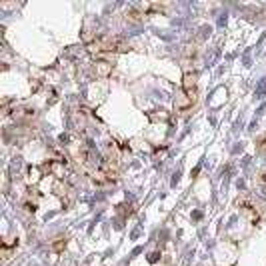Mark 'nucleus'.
Instances as JSON below:
<instances>
[{
  "label": "nucleus",
  "mask_w": 266,
  "mask_h": 266,
  "mask_svg": "<svg viewBox=\"0 0 266 266\" xmlns=\"http://www.w3.org/2000/svg\"><path fill=\"white\" fill-rule=\"evenodd\" d=\"M260 182L266 186V172H262V174H260Z\"/></svg>",
  "instance_id": "f8f14e48"
},
{
  "label": "nucleus",
  "mask_w": 266,
  "mask_h": 266,
  "mask_svg": "<svg viewBox=\"0 0 266 266\" xmlns=\"http://www.w3.org/2000/svg\"><path fill=\"white\" fill-rule=\"evenodd\" d=\"M112 62H108V60H96L94 64H92V70H94V74L96 76H100V78H108L110 74H112Z\"/></svg>",
  "instance_id": "423d86ee"
},
{
  "label": "nucleus",
  "mask_w": 266,
  "mask_h": 266,
  "mask_svg": "<svg viewBox=\"0 0 266 266\" xmlns=\"http://www.w3.org/2000/svg\"><path fill=\"white\" fill-rule=\"evenodd\" d=\"M192 104H194V102H192L184 92H180L178 96L174 98V108H176V110H188Z\"/></svg>",
  "instance_id": "0eeeda50"
},
{
  "label": "nucleus",
  "mask_w": 266,
  "mask_h": 266,
  "mask_svg": "<svg viewBox=\"0 0 266 266\" xmlns=\"http://www.w3.org/2000/svg\"><path fill=\"white\" fill-rule=\"evenodd\" d=\"M42 172L46 174H52L56 180H64L66 178V164L64 162H58V160H54V158H50V160H46L42 166Z\"/></svg>",
  "instance_id": "20e7f679"
},
{
  "label": "nucleus",
  "mask_w": 266,
  "mask_h": 266,
  "mask_svg": "<svg viewBox=\"0 0 266 266\" xmlns=\"http://www.w3.org/2000/svg\"><path fill=\"white\" fill-rule=\"evenodd\" d=\"M18 246V238H12V240H4L2 242V254H4V258H10L8 254H10V248H16Z\"/></svg>",
  "instance_id": "6e6552de"
},
{
  "label": "nucleus",
  "mask_w": 266,
  "mask_h": 266,
  "mask_svg": "<svg viewBox=\"0 0 266 266\" xmlns=\"http://www.w3.org/2000/svg\"><path fill=\"white\" fill-rule=\"evenodd\" d=\"M182 92L192 102H196V98H198V74L196 72H186L184 74V78H182Z\"/></svg>",
  "instance_id": "7ed1b4c3"
},
{
  "label": "nucleus",
  "mask_w": 266,
  "mask_h": 266,
  "mask_svg": "<svg viewBox=\"0 0 266 266\" xmlns=\"http://www.w3.org/2000/svg\"><path fill=\"white\" fill-rule=\"evenodd\" d=\"M66 248V238H56V242L52 244V250L54 252H62Z\"/></svg>",
  "instance_id": "1a4fd4ad"
},
{
  "label": "nucleus",
  "mask_w": 266,
  "mask_h": 266,
  "mask_svg": "<svg viewBox=\"0 0 266 266\" xmlns=\"http://www.w3.org/2000/svg\"><path fill=\"white\" fill-rule=\"evenodd\" d=\"M24 210L26 212H36V202H30V200H28V202H24Z\"/></svg>",
  "instance_id": "9d476101"
},
{
  "label": "nucleus",
  "mask_w": 266,
  "mask_h": 266,
  "mask_svg": "<svg viewBox=\"0 0 266 266\" xmlns=\"http://www.w3.org/2000/svg\"><path fill=\"white\" fill-rule=\"evenodd\" d=\"M52 190H54V194H56L58 198H60V202H62L64 208H70L72 200H74V194H72V188L68 186V182H66V180H56V182L52 184Z\"/></svg>",
  "instance_id": "f03ea898"
},
{
  "label": "nucleus",
  "mask_w": 266,
  "mask_h": 266,
  "mask_svg": "<svg viewBox=\"0 0 266 266\" xmlns=\"http://www.w3.org/2000/svg\"><path fill=\"white\" fill-rule=\"evenodd\" d=\"M86 50L90 54H100V52H128L130 50V44L122 38H106V36H100L92 42L86 44Z\"/></svg>",
  "instance_id": "f257e3e1"
},
{
  "label": "nucleus",
  "mask_w": 266,
  "mask_h": 266,
  "mask_svg": "<svg viewBox=\"0 0 266 266\" xmlns=\"http://www.w3.org/2000/svg\"><path fill=\"white\" fill-rule=\"evenodd\" d=\"M258 148H260L262 152H266V136H264V138H262V140L258 142Z\"/></svg>",
  "instance_id": "9b49d317"
},
{
  "label": "nucleus",
  "mask_w": 266,
  "mask_h": 266,
  "mask_svg": "<svg viewBox=\"0 0 266 266\" xmlns=\"http://www.w3.org/2000/svg\"><path fill=\"white\" fill-rule=\"evenodd\" d=\"M238 206H240L242 216H244L252 226H256V224L260 222V214H258V210H256L254 204H250L248 200H238Z\"/></svg>",
  "instance_id": "39448f33"
}]
</instances>
